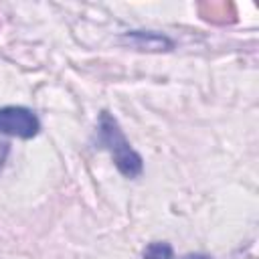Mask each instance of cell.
<instances>
[{
  "instance_id": "cell-1",
  "label": "cell",
  "mask_w": 259,
  "mask_h": 259,
  "mask_svg": "<svg viewBox=\"0 0 259 259\" xmlns=\"http://www.w3.org/2000/svg\"><path fill=\"white\" fill-rule=\"evenodd\" d=\"M97 144L111 154L115 168L125 178H138L142 174V170H144L142 156L132 148V144L123 136L117 119L109 111H101V115H99V121H97Z\"/></svg>"
},
{
  "instance_id": "cell-2",
  "label": "cell",
  "mask_w": 259,
  "mask_h": 259,
  "mask_svg": "<svg viewBox=\"0 0 259 259\" xmlns=\"http://www.w3.org/2000/svg\"><path fill=\"white\" fill-rule=\"evenodd\" d=\"M40 132V121L36 113L22 105L0 107V134L14 136L20 140H30Z\"/></svg>"
},
{
  "instance_id": "cell-3",
  "label": "cell",
  "mask_w": 259,
  "mask_h": 259,
  "mask_svg": "<svg viewBox=\"0 0 259 259\" xmlns=\"http://www.w3.org/2000/svg\"><path fill=\"white\" fill-rule=\"evenodd\" d=\"M125 40L136 47L138 51H170L172 40L156 34V32H144V30H132L125 34Z\"/></svg>"
},
{
  "instance_id": "cell-4",
  "label": "cell",
  "mask_w": 259,
  "mask_h": 259,
  "mask_svg": "<svg viewBox=\"0 0 259 259\" xmlns=\"http://www.w3.org/2000/svg\"><path fill=\"white\" fill-rule=\"evenodd\" d=\"M144 259H174L172 245L166 241H154L144 249Z\"/></svg>"
},
{
  "instance_id": "cell-5",
  "label": "cell",
  "mask_w": 259,
  "mask_h": 259,
  "mask_svg": "<svg viewBox=\"0 0 259 259\" xmlns=\"http://www.w3.org/2000/svg\"><path fill=\"white\" fill-rule=\"evenodd\" d=\"M8 152H10V144L0 140V170H2V166L6 162V158H8Z\"/></svg>"
},
{
  "instance_id": "cell-6",
  "label": "cell",
  "mask_w": 259,
  "mask_h": 259,
  "mask_svg": "<svg viewBox=\"0 0 259 259\" xmlns=\"http://www.w3.org/2000/svg\"><path fill=\"white\" fill-rule=\"evenodd\" d=\"M174 259H212V257L206 255V253H188V255H182V257L174 255Z\"/></svg>"
}]
</instances>
